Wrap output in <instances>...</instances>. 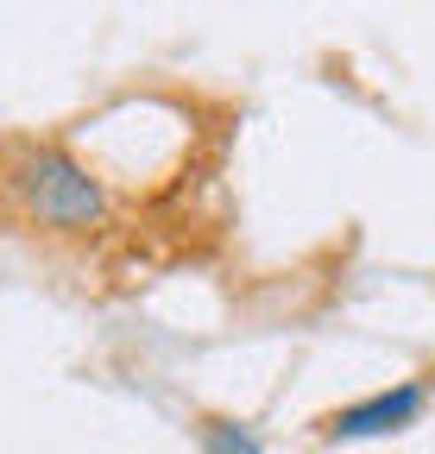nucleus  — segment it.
I'll return each mask as SVG.
<instances>
[{"mask_svg": "<svg viewBox=\"0 0 435 454\" xmlns=\"http://www.w3.org/2000/svg\"><path fill=\"white\" fill-rule=\"evenodd\" d=\"M202 454H265V435L240 417H208L202 423Z\"/></svg>", "mask_w": 435, "mask_h": 454, "instance_id": "3", "label": "nucleus"}, {"mask_svg": "<svg viewBox=\"0 0 435 454\" xmlns=\"http://www.w3.org/2000/svg\"><path fill=\"white\" fill-rule=\"evenodd\" d=\"M423 411H429V385L423 379H398L385 391H366V397H353V404L329 411L322 417V442H335V448L341 442H378V435L410 429Z\"/></svg>", "mask_w": 435, "mask_h": 454, "instance_id": "2", "label": "nucleus"}, {"mask_svg": "<svg viewBox=\"0 0 435 454\" xmlns=\"http://www.w3.org/2000/svg\"><path fill=\"white\" fill-rule=\"evenodd\" d=\"M7 184H13V202L38 227H50V234H89L114 208L107 202V184L64 145H26L7 170Z\"/></svg>", "mask_w": 435, "mask_h": 454, "instance_id": "1", "label": "nucleus"}]
</instances>
